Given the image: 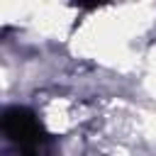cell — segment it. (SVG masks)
<instances>
[{
  "mask_svg": "<svg viewBox=\"0 0 156 156\" xmlns=\"http://www.w3.org/2000/svg\"><path fill=\"white\" fill-rule=\"evenodd\" d=\"M0 127L7 139L22 151V156H37L39 146L46 141V132L37 115L27 107H10L0 117Z\"/></svg>",
  "mask_w": 156,
  "mask_h": 156,
  "instance_id": "6da1fadb",
  "label": "cell"
},
{
  "mask_svg": "<svg viewBox=\"0 0 156 156\" xmlns=\"http://www.w3.org/2000/svg\"><path fill=\"white\" fill-rule=\"evenodd\" d=\"M107 0H73V5L76 7H80V10H98V7H102Z\"/></svg>",
  "mask_w": 156,
  "mask_h": 156,
  "instance_id": "7a4b0ae2",
  "label": "cell"
}]
</instances>
